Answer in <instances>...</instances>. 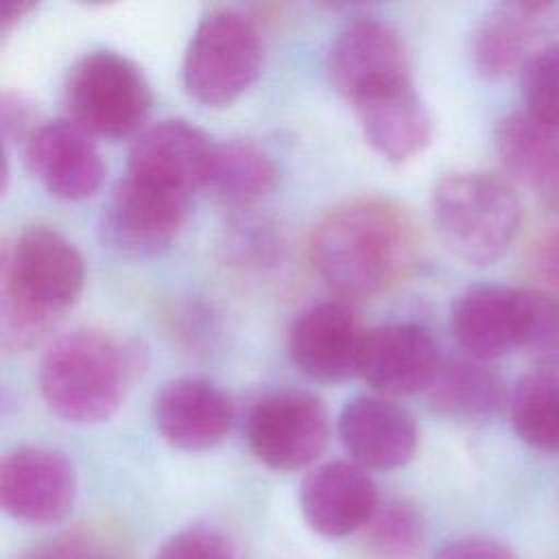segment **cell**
I'll return each mask as SVG.
<instances>
[{
  "label": "cell",
  "instance_id": "cell-1",
  "mask_svg": "<svg viewBox=\"0 0 559 559\" xmlns=\"http://www.w3.org/2000/svg\"><path fill=\"white\" fill-rule=\"evenodd\" d=\"M308 251L314 271L334 293L367 299L391 290L413 273L421 236L400 203L358 197L319 218Z\"/></svg>",
  "mask_w": 559,
  "mask_h": 559
},
{
  "label": "cell",
  "instance_id": "cell-2",
  "mask_svg": "<svg viewBox=\"0 0 559 559\" xmlns=\"http://www.w3.org/2000/svg\"><path fill=\"white\" fill-rule=\"evenodd\" d=\"M85 264L79 249L48 225H31L2 247L0 338L24 349L79 299Z\"/></svg>",
  "mask_w": 559,
  "mask_h": 559
},
{
  "label": "cell",
  "instance_id": "cell-3",
  "mask_svg": "<svg viewBox=\"0 0 559 559\" xmlns=\"http://www.w3.org/2000/svg\"><path fill=\"white\" fill-rule=\"evenodd\" d=\"M138 373V356L105 330L79 328L59 336L39 362L48 408L72 424L109 419Z\"/></svg>",
  "mask_w": 559,
  "mask_h": 559
},
{
  "label": "cell",
  "instance_id": "cell-4",
  "mask_svg": "<svg viewBox=\"0 0 559 559\" xmlns=\"http://www.w3.org/2000/svg\"><path fill=\"white\" fill-rule=\"evenodd\" d=\"M430 210L445 249L474 266L502 258L522 221L511 181L485 170L445 175L432 190Z\"/></svg>",
  "mask_w": 559,
  "mask_h": 559
},
{
  "label": "cell",
  "instance_id": "cell-5",
  "mask_svg": "<svg viewBox=\"0 0 559 559\" xmlns=\"http://www.w3.org/2000/svg\"><path fill=\"white\" fill-rule=\"evenodd\" d=\"M262 70V39L240 11L214 9L201 17L183 55V87L205 107L242 96Z\"/></svg>",
  "mask_w": 559,
  "mask_h": 559
},
{
  "label": "cell",
  "instance_id": "cell-6",
  "mask_svg": "<svg viewBox=\"0 0 559 559\" xmlns=\"http://www.w3.org/2000/svg\"><path fill=\"white\" fill-rule=\"evenodd\" d=\"M63 98L70 120L90 135L122 138L135 131L153 103L144 72L116 50H92L68 72Z\"/></svg>",
  "mask_w": 559,
  "mask_h": 559
},
{
  "label": "cell",
  "instance_id": "cell-7",
  "mask_svg": "<svg viewBox=\"0 0 559 559\" xmlns=\"http://www.w3.org/2000/svg\"><path fill=\"white\" fill-rule=\"evenodd\" d=\"M245 437L251 454L277 472H295L314 463L330 441V417L323 402L297 389L273 391L258 400Z\"/></svg>",
  "mask_w": 559,
  "mask_h": 559
},
{
  "label": "cell",
  "instance_id": "cell-8",
  "mask_svg": "<svg viewBox=\"0 0 559 559\" xmlns=\"http://www.w3.org/2000/svg\"><path fill=\"white\" fill-rule=\"evenodd\" d=\"M188 194L127 175L103 205L100 236L122 255H157L177 240L188 216Z\"/></svg>",
  "mask_w": 559,
  "mask_h": 559
},
{
  "label": "cell",
  "instance_id": "cell-9",
  "mask_svg": "<svg viewBox=\"0 0 559 559\" xmlns=\"http://www.w3.org/2000/svg\"><path fill=\"white\" fill-rule=\"evenodd\" d=\"M76 500L72 461L50 448L24 445L4 454L0 463V504L20 522H61Z\"/></svg>",
  "mask_w": 559,
  "mask_h": 559
},
{
  "label": "cell",
  "instance_id": "cell-10",
  "mask_svg": "<svg viewBox=\"0 0 559 559\" xmlns=\"http://www.w3.org/2000/svg\"><path fill=\"white\" fill-rule=\"evenodd\" d=\"M328 76L332 87L354 103L380 87L411 79L406 46L386 22L356 20L332 41Z\"/></svg>",
  "mask_w": 559,
  "mask_h": 559
},
{
  "label": "cell",
  "instance_id": "cell-11",
  "mask_svg": "<svg viewBox=\"0 0 559 559\" xmlns=\"http://www.w3.org/2000/svg\"><path fill=\"white\" fill-rule=\"evenodd\" d=\"M559 33V2L513 0L496 4L472 33V61L478 74L500 79L524 63Z\"/></svg>",
  "mask_w": 559,
  "mask_h": 559
},
{
  "label": "cell",
  "instance_id": "cell-12",
  "mask_svg": "<svg viewBox=\"0 0 559 559\" xmlns=\"http://www.w3.org/2000/svg\"><path fill=\"white\" fill-rule=\"evenodd\" d=\"M380 504L369 469L354 461H330L301 480L299 509L312 533L341 539L362 531Z\"/></svg>",
  "mask_w": 559,
  "mask_h": 559
},
{
  "label": "cell",
  "instance_id": "cell-13",
  "mask_svg": "<svg viewBox=\"0 0 559 559\" xmlns=\"http://www.w3.org/2000/svg\"><path fill=\"white\" fill-rule=\"evenodd\" d=\"M441 365L430 332L417 323H384L365 332L358 376L380 395L426 391Z\"/></svg>",
  "mask_w": 559,
  "mask_h": 559
},
{
  "label": "cell",
  "instance_id": "cell-14",
  "mask_svg": "<svg viewBox=\"0 0 559 559\" xmlns=\"http://www.w3.org/2000/svg\"><path fill=\"white\" fill-rule=\"evenodd\" d=\"M365 332L356 314L341 301H323L293 323L288 354L295 367L319 382H341L358 376Z\"/></svg>",
  "mask_w": 559,
  "mask_h": 559
},
{
  "label": "cell",
  "instance_id": "cell-15",
  "mask_svg": "<svg viewBox=\"0 0 559 559\" xmlns=\"http://www.w3.org/2000/svg\"><path fill=\"white\" fill-rule=\"evenodd\" d=\"M214 142L188 120H162L146 127L129 148V175L159 188L188 194L203 188Z\"/></svg>",
  "mask_w": 559,
  "mask_h": 559
},
{
  "label": "cell",
  "instance_id": "cell-16",
  "mask_svg": "<svg viewBox=\"0 0 559 559\" xmlns=\"http://www.w3.org/2000/svg\"><path fill=\"white\" fill-rule=\"evenodd\" d=\"M24 159L41 186L63 201L92 197L105 175L92 135L72 120L39 124L24 144Z\"/></svg>",
  "mask_w": 559,
  "mask_h": 559
},
{
  "label": "cell",
  "instance_id": "cell-17",
  "mask_svg": "<svg viewBox=\"0 0 559 559\" xmlns=\"http://www.w3.org/2000/svg\"><path fill=\"white\" fill-rule=\"evenodd\" d=\"M153 419L170 445L203 452L218 445L229 432L234 402L225 389L205 378H177L155 395Z\"/></svg>",
  "mask_w": 559,
  "mask_h": 559
},
{
  "label": "cell",
  "instance_id": "cell-18",
  "mask_svg": "<svg viewBox=\"0 0 559 559\" xmlns=\"http://www.w3.org/2000/svg\"><path fill=\"white\" fill-rule=\"evenodd\" d=\"M338 437L354 463L365 469L404 467L417 450L413 415L384 395H358L338 417Z\"/></svg>",
  "mask_w": 559,
  "mask_h": 559
},
{
  "label": "cell",
  "instance_id": "cell-19",
  "mask_svg": "<svg viewBox=\"0 0 559 559\" xmlns=\"http://www.w3.org/2000/svg\"><path fill=\"white\" fill-rule=\"evenodd\" d=\"M352 107L369 146L391 164H404L430 144L432 120L413 79L365 94Z\"/></svg>",
  "mask_w": 559,
  "mask_h": 559
},
{
  "label": "cell",
  "instance_id": "cell-20",
  "mask_svg": "<svg viewBox=\"0 0 559 559\" xmlns=\"http://www.w3.org/2000/svg\"><path fill=\"white\" fill-rule=\"evenodd\" d=\"M450 328L465 356L489 362L520 349L522 288L476 284L452 304Z\"/></svg>",
  "mask_w": 559,
  "mask_h": 559
},
{
  "label": "cell",
  "instance_id": "cell-21",
  "mask_svg": "<svg viewBox=\"0 0 559 559\" xmlns=\"http://www.w3.org/2000/svg\"><path fill=\"white\" fill-rule=\"evenodd\" d=\"M493 140L509 177L559 212V127L520 109L498 122Z\"/></svg>",
  "mask_w": 559,
  "mask_h": 559
},
{
  "label": "cell",
  "instance_id": "cell-22",
  "mask_svg": "<svg viewBox=\"0 0 559 559\" xmlns=\"http://www.w3.org/2000/svg\"><path fill=\"white\" fill-rule=\"evenodd\" d=\"M426 391L432 406L454 419H487L509 402L500 376L469 356L441 360Z\"/></svg>",
  "mask_w": 559,
  "mask_h": 559
},
{
  "label": "cell",
  "instance_id": "cell-23",
  "mask_svg": "<svg viewBox=\"0 0 559 559\" xmlns=\"http://www.w3.org/2000/svg\"><path fill=\"white\" fill-rule=\"evenodd\" d=\"M277 183L275 162L249 142L214 144L203 188L221 203L247 207L266 197Z\"/></svg>",
  "mask_w": 559,
  "mask_h": 559
},
{
  "label": "cell",
  "instance_id": "cell-24",
  "mask_svg": "<svg viewBox=\"0 0 559 559\" xmlns=\"http://www.w3.org/2000/svg\"><path fill=\"white\" fill-rule=\"evenodd\" d=\"M507 404L513 430L524 443L559 452V371L537 369L524 376Z\"/></svg>",
  "mask_w": 559,
  "mask_h": 559
},
{
  "label": "cell",
  "instance_id": "cell-25",
  "mask_svg": "<svg viewBox=\"0 0 559 559\" xmlns=\"http://www.w3.org/2000/svg\"><path fill=\"white\" fill-rule=\"evenodd\" d=\"M360 533L362 548L371 559H413L424 546V520L402 498L380 502Z\"/></svg>",
  "mask_w": 559,
  "mask_h": 559
},
{
  "label": "cell",
  "instance_id": "cell-26",
  "mask_svg": "<svg viewBox=\"0 0 559 559\" xmlns=\"http://www.w3.org/2000/svg\"><path fill=\"white\" fill-rule=\"evenodd\" d=\"M520 349L539 367L559 371V297L544 288H522Z\"/></svg>",
  "mask_w": 559,
  "mask_h": 559
},
{
  "label": "cell",
  "instance_id": "cell-27",
  "mask_svg": "<svg viewBox=\"0 0 559 559\" xmlns=\"http://www.w3.org/2000/svg\"><path fill=\"white\" fill-rule=\"evenodd\" d=\"M524 109L559 127V41L542 46L520 70Z\"/></svg>",
  "mask_w": 559,
  "mask_h": 559
},
{
  "label": "cell",
  "instance_id": "cell-28",
  "mask_svg": "<svg viewBox=\"0 0 559 559\" xmlns=\"http://www.w3.org/2000/svg\"><path fill=\"white\" fill-rule=\"evenodd\" d=\"M155 559H236V550L223 531L194 524L170 535Z\"/></svg>",
  "mask_w": 559,
  "mask_h": 559
},
{
  "label": "cell",
  "instance_id": "cell-29",
  "mask_svg": "<svg viewBox=\"0 0 559 559\" xmlns=\"http://www.w3.org/2000/svg\"><path fill=\"white\" fill-rule=\"evenodd\" d=\"M15 559H122L120 552L90 531H66L52 535Z\"/></svg>",
  "mask_w": 559,
  "mask_h": 559
},
{
  "label": "cell",
  "instance_id": "cell-30",
  "mask_svg": "<svg viewBox=\"0 0 559 559\" xmlns=\"http://www.w3.org/2000/svg\"><path fill=\"white\" fill-rule=\"evenodd\" d=\"M37 120V111L33 107L31 100H26L20 94L13 92H4L0 98V133L4 144L24 140V144L28 142V138L37 131L39 124H35Z\"/></svg>",
  "mask_w": 559,
  "mask_h": 559
},
{
  "label": "cell",
  "instance_id": "cell-31",
  "mask_svg": "<svg viewBox=\"0 0 559 559\" xmlns=\"http://www.w3.org/2000/svg\"><path fill=\"white\" fill-rule=\"evenodd\" d=\"M435 559H515V557L498 539L483 537V535H467L441 546Z\"/></svg>",
  "mask_w": 559,
  "mask_h": 559
},
{
  "label": "cell",
  "instance_id": "cell-32",
  "mask_svg": "<svg viewBox=\"0 0 559 559\" xmlns=\"http://www.w3.org/2000/svg\"><path fill=\"white\" fill-rule=\"evenodd\" d=\"M533 266L542 280V288L559 297V225L548 229L535 245Z\"/></svg>",
  "mask_w": 559,
  "mask_h": 559
},
{
  "label": "cell",
  "instance_id": "cell-33",
  "mask_svg": "<svg viewBox=\"0 0 559 559\" xmlns=\"http://www.w3.org/2000/svg\"><path fill=\"white\" fill-rule=\"evenodd\" d=\"M35 4L22 2V0H4L0 2V33H7L11 26H15Z\"/></svg>",
  "mask_w": 559,
  "mask_h": 559
}]
</instances>
